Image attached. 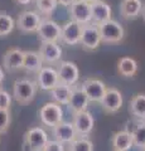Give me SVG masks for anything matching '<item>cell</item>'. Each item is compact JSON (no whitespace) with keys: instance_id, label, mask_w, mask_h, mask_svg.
Segmentation results:
<instances>
[{"instance_id":"cell-1","label":"cell","mask_w":145,"mask_h":151,"mask_svg":"<svg viewBox=\"0 0 145 151\" xmlns=\"http://www.w3.org/2000/svg\"><path fill=\"white\" fill-rule=\"evenodd\" d=\"M38 86L37 82L28 78L17 79L13 86V97L20 105H28L35 98Z\"/></svg>"},{"instance_id":"cell-2","label":"cell","mask_w":145,"mask_h":151,"mask_svg":"<svg viewBox=\"0 0 145 151\" xmlns=\"http://www.w3.org/2000/svg\"><path fill=\"white\" fill-rule=\"evenodd\" d=\"M39 120L47 127L53 129L63 121V108L53 101L44 103L39 110Z\"/></svg>"},{"instance_id":"cell-3","label":"cell","mask_w":145,"mask_h":151,"mask_svg":"<svg viewBox=\"0 0 145 151\" xmlns=\"http://www.w3.org/2000/svg\"><path fill=\"white\" fill-rule=\"evenodd\" d=\"M99 30L101 37V43H106V44L120 43L125 35L124 27L116 20H112V19L99 25Z\"/></svg>"},{"instance_id":"cell-4","label":"cell","mask_w":145,"mask_h":151,"mask_svg":"<svg viewBox=\"0 0 145 151\" xmlns=\"http://www.w3.org/2000/svg\"><path fill=\"white\" fill-rule=\"evenodd\" d=\"M101 44V37L99 27L93 23H88L86 25H82L81 38H79V45L85 50L92 52L96 50Z\"/></svg>"},{"instance_id":"cell-5","label":"cell","mask_w":145,"mask_h":151,"mask_svg":"<svg viewBox=\"0 0 145 151\" xmlns=\"http://www.w3.org/2000/svg\"><path fill=\"white\" fill-rule=\"evenodd\" d=\"M61 30L62 27L52 19H42L37 34L42 43H48V42L57 43L61 40Z\"/></svg>"},{"instance_id":"cell-6","label":"cell","mask_w":145,"mask_h":151,"mask_svg":"<svg viewBox=\"0 0 145 151\" xmlns=\"http://www.w3.org/2000/svg\"><path fill=\"white\" fill-rule=\"evenodd\" d=\"M42 18L37 12L24 10L18 15L15 25L23 33H37L40 25Z\"/></svg>"},{"instance_id":"cell-7","label":"cell","mask_w":145,"mask_h":151,"mask_svg":"<svg viewBox=\"0 0 145 151\" xmlns=\"http://www.w3.org/2000/svg\"><path fill=\"white\" fill-rule=\"evenodd\" d=\"M72 125L79 137H87L95 127V119L90 111L74 113Z\"/></svg>"},{"instance_id":"cell-8","label":"cell","mask_w":145,"mask_h":151,"mask_svg":"<svg viewBox=\"0 0 145 151\" xmlns=\"http://www.w3.org/2000/svg\"><path fill=\"white\" fill-rule=\"evenodd\" d=\"M57 73H58V81L62 84L73 87L78 82L79 70H78L77 64L73 62H69V60L61 62L59 67L57 69Z\"/></svg>"},{"instance_id":"cell-9","label":"cell","mask_w":145,"mask_h":151,"mask_svg":"<svg viewBox=\"0 0 145 151\" xmlns=\"http://www.w3.org/2000/svg\"><path fill=\"white\" fill-rule=\"evenodd\" d=\"M81 88L86 93L90 102H101L107 89L106 84L97 78H87L82 82Z\"/></svg>"},{"instance_id":"cell-10","label":"cell","mask_w":145,"mask_h":151,"mask_svg":"<svg viewBox=\"0 0 145 151\" xmlns=\"http://www.w3.org/2000/svg\"><path fill=\"white\" fill-rule=\"evenodd\" d=\"M69 15H71V20L78 24H88L91 23V4L82 0H74L69 5Z\"/></svg>"},{"instance_id":"cell-11","label":"cell","mask_w":145,"mask_h":151,"mask_svg":"<svg viewBox=\"0 0 145 151\" xmlns=\"http://www.w3.org/2000/svg\"><path fill=\"white\" fill-rule=\"evenodd\" d=\"M59 83L58 81V73L57 69L49 65H43L37 76V86L42 91H48L50 92L52 89Z\"/></svg>"},{"instance_id":"cell-12","label":"cell","mask_w":145,"mask_h":151,"mask_svg":"<svg viewBox=\"0 0 145 151\" xmlns=\"http://www.w3.org/2000/svg\"><path fill=\"white\" fill-rule=\"evenodd\" d=\"M101 106L105 110V112L107 113H116L121 107H123L124 103V98L123 94L119 91L118 88L115 87H107L105 96L101 100Z\"/></svg>"},{"instance_id":"cell-13","label":"cell","mask_w":145,"mask_h":151,"mask_svg":"<svg viewBox=\"0 0 145 151\" xmlns=\"http://www.w3.org/2000/svg\"><path fill=\"white\" fill-rule=\"evenodd\" d=\"M48 134L43 127H32L25 132L24 141H27L33 151H42L44 149L45 144L48 142Z\"/></svg>"},{"instance_id":"cell-14","label":"cell","mask_w":145,"mask_h":151,"mask_svg":"<svg viewBox=\"0 0 145 151\" xmlns=\"http://www.w3.org/2000/svg\"><path fill=\"white\" fill-rule=\"evenodd\" d=\"M112 9L110 4H107L104 0H97L91 4V23L95 25H101L102 23L111 20Z\"/></svg>"},{"instance_id":"cell-15","label":"cell","mask_w":145,"mask_h":151,"mask_svg":"<svg viewBox=\"0 0 145 151\" xmlns=\"http://www.w3.org/2000/svg\"><path fill=\"white\" fill-rule=\"evenodd\" d=\"M82 25L73 20H68L64 23L61 30V40L67 45H77L79 44Z\"/></svg>"},{"instance_id":"cell-16","label":"cell","mask_w":145,"mask_h":151,"mask_svg":"<svg viewBox=\"0 0 145 151\" xmlns=\"http://www.w3.org/2000/svg\"><path fill=\"white\" fill-rule=\"evenodd\" d=\"M24 62V50L19 48H10L3 57V65L6 72H15L23 68Z\"/></svg>"},{"instance_id":"cell-17","label":"cell","mask_w":145,"mask_h":151,"mask_svg":"<svg viewBox=\"0 0 145 151\" xmlns=\"http://www.w3.org/2000/svg\"><path fill=\"white\" fill-rule=\"evenodd\" d=\"M53 136H54V140L59 141L63 145L71 144L78 137L72 122H66V121H62L61 124L53 127Z\"/></svg>"},{"instance_id":"cell-18","label":"cell","mask_w":145,"mask_h":151,"mask_svg":"<svg viewBox=\"0 0 145 151\" xmlns=\"http://www.w3.org/2000/svg\"><path fill=\"white\" fill-rule=\"evenodd\" d=\"M38 53L40 55L42 60H43V64H53L59 62V59L62 58V48L59 47L58 43H52V42H48V43H42L39 47Z\"/></svg>"},{"instance_id":"cell-19","label":"cell","mask_w":145,"mask_h":151,"mask_svg":"<svg viewBox=\"0 0 145 151\" xmlns=\"http://www.w3.org/2000/svg\"><path fill=\"white\" fill-rule=\"evenodd\" d=\"M88 105H90V100H88V97L86 96V93L83 92L81 86L72 87V94H71V98H69L68 107L71 108L74 113H78V112L87 111Z\"/></svg>"},{"instance_id":"cell-20","label":"cell","mask_w":145,"mask_h":151,"mask_svg":"<svg viewBox=\"0 0 145 151\" xmlns=\"http://www.w3.org/2000/svg\"><path fill=\"white\" fill-rule=\"evenodd\" d=\"M111 145L114 151H129L133 149L134 141L131 132L128 130H120L115 132L111 139Z\"/></svg>"},{"instance_id":"cell-21","label":"cell","mask_w":145,"mask_h":151,"mask_svg":"<svg viewBox=\"0 0 145 151\" xmlns=\"http://www.w3.org/2000/svg\"><path fill=\"white\" fill-rule=\"evenodd\" d=\"M143 12L141 0H121L120 1V14L126 20L136 19Z\"/></svg>"},{"instance_id":"cell-22","label":"cell","mask_w":145,"mask_h":151,"mask_svg":"<svg viewBox=\"0 0 145 151\" xmlns=\"http://www.w3.org/2000/svg\"><path fill=\"white\" fill-rule=\"evenodd\" d=\"M23 68L28 70V72H37V73L43 68V60H42L38 52H34V50H25L24 52Z\"/></svg>"},{"instance_id":"cell-23","label":"cell","mask_w":145,"mask_h":151,"mask_svg":"<svg viewBox=\"0 0 145 151\" xmlns=\"http://www.w3.org/2000/svg\"><path fill=\"white\" fill-rule=\"evenodd\" d=\"M71 94H72V87L66 86V84H62V83H58L50 91V96L53 98V102L58 103L61 106H68Z\"/></svg>"},{"instance_id":"cell-24","label":"cell","mask_w":145,"mask_h":151,"mask_svg":"<svg viewBox=\"0 0 145 151\" xmlns=\"http://www.w3.org/2000/svg\"><path fill=\"white\" fill-rule=\"evenodd\" d=\"M130 113L140 120H145V93H139L130 100L129 102Z\"/></svg>"},{"instance_id":"cell-25","label":"cell","mask_w":145,"mask_h":151,"mask_svg":"<svg viewBox=\"0 0 145 151\" xmlns=\"http://www.w3.org/2000/svg\"><path fill=\"white\" fill-rule=\"evenodd\" d=\"M118 72L123 77H134L138 72V62L131 57H123L118 62Z\"/></svg>"},{"instance_id":"cell-26","label":"cell","mask_w":145,"mask_h":151,"mask_svg":"<svg viewBox=\"0 0 145 151\" xmlns=\"http://www.w3.org/2000/svg\"><path fill=\"white\" fill-rule=\"evenodd\" d=\"M15 22L6 12H0V38H5L14 30Z\"/></svg>"},{"instance_id":"cell-27","label":"cell","mask_w":145,"mask_h":151,"mask_svg":"<svg viewBox=\"0 0 145 151\" xmlns=\"http://www.w3.org/2000/svg\"><path fill=\"white\" fill-rule=\"evenodd\" d=\"M93 142L88 137H78L69 144V151H93Z\"/></svg>"},{"instance_id":"cell-28","label":"cell","mask_w":145,"mask_h":151,"mask_svg":"<svg viewBox=\"0 0 145 151\" xmlns=\"http://www.w3.org/2000/svg\"><path fill=\"white\" fill-rule=\"evenodd\" d=\"M130 132H131V136H133L134 146L144 149L145 147V122L138 124L135 126V129Z\"/></svg>"},{"instance_id":"cell-29","label":"cell","mask_w":145,"mask_h":151,"mask_svg":"<svg viewBox=\"0 0 145 151\" xmlns=\"http://www.w3.org/2000/svg\"><path fill=\"white\" fill-rule=\"evenodd\" d=\"M35 5L43 15H52L53 12L58 6L57 0H35Z\"/></svg>"},{"instance_id":"cell-30","label":"cell","mask_w":145,"mask_h":151,"mask_svg":"<svg viewBox=\"0 0 145 151\" xmlns=\"http://www.w3.org/2000/svg\"><path fill=\"white\" fill-rule=\"evenodd\" d=\"M10 112L9 110H0V134H5L10 126Z\"/></svg>"},{"instance_id":"cell-31","label":"cell","mask_w":145,"mask_h":151,"mask_svg":"<svg viewBox=\"0 0 145 151\" xmlns=\"http://www.w3.org/2000/svg\"><path fill=\"white\" fill-rule=\"evenodd\" d=\"M12 105V96L5 89L0 88V110H9Z\"/></svg>"},{"instance_id":"cell-32","label":"cell","mask_w":145,"mask_h":151,"mask_svg":"<svg viewBox=\"0 0 145 151\" xmlns=\"http://www.w3.org/2000/svg\"><path fill=\"white\" fill-rule=\"evenodd\" d=\"M42 151H66V149H64V145L61 144L59 141L57 140H48V142L45 144L44 149Z\"/></svg>"},{"instance_id":"cell-33","label":"cell","mask_w":145,"mask_h":151,"mask_svg":"<svg viewBox=\"0 0 145 151\" xmlns=\"http://www.w3.org/2000/svg\"><path fill=\"white\" fill-rule=\"evenodd\" d=\"M57 1H58V4H61V5H63V6H69L74 0H57Z\"/></svg>"},{"instance_id":"cell-34","label":"cell","mask_w":145,"mask_h":151,"mask_svg":"<svg viewBox=\"0 0 145 151\" xmlns=\"http://www.w3.org/2000/svg\"><path fill=\"white\" fill-rule=\"evenodd\" d=\"M14 1L17 4H19V5H29L33 0H14Z\"/></svg>"},{"instance_id":"cell-35","label":"cell","mask_w":145,"mask_h":151,"mask_svg":"<svg viewBox=\"0 0 145 151\" xmlns=\"http://www.w3.org/2000/svg\"><path fill=\"white\" fill-rule=\"evenodd\" d=\"M4 70H3V68H1V65H0V88H1V83H3V81H4Z\"/></svg>"},{"instance_id":"cell-36","label":"cell","mask_w":145,"mask_h":151,"mask_svg":"<svg viewBox=\"0 0 145 151\" xmlns=\"http://www.w3.org/2000/svg\"><path fill=\"white\" fill-rule=\"evenodd\" d=\"M82 1H86V3H88V4H93L95 1H97V0H82Z\"/></svg>"},{"instance_id":"cell-37","label":"cell","mask_w":145,"mask_h":151,"mask_svg":"<svg viewBox=\"0 0 145 151\" xmlns=\"http://www.w3.org/2000/svg\"><path fill=\"white\" fill-rule=\"evenodd\" d=\"M141 14H143V18H144V20H145V8L143 9V12H141Z\"/></svg>"},{"instance_id":"cell-38","label":"cell","mask_w":145,"mask_h":151,"mask_svg":"<svg viewBox=\"0 0 145 151\" xmlns=\"http://www.w3.org/2000/svg\"><path fill=\"white\" fill-rule=\"evenodd\" d=\"M143 151H145V147H144V149H143Z\"/></svg>"}]
</instances>
